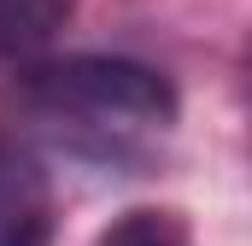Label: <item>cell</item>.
Segmentation results:
<instances>
[{"label": "cell", "instance_id": "1", "mask_svg": "<svg viewBox=\"0 0 252 246\" xmlns=\"http://www.w3.org/2000/svg\"><path fill=\"white\" fill-rule=\"evenodd\" d=\"M24 94L59 123L100 129V135H141L170 129L182 100L164 70L124 53H64V59H30Z\"/></svg>", "mask_w": 252, "mask_h": 246}, {"label": "cell", "instance_id": "2", "mask_svg": "<svg viewBox=\"0 0 252 246\" xmlns=\"http://www.w3.org/2000/svg\"><path fill=\"white\" fill-rule=\"evenodd\" d=\"M94 246H193L182 211H164V205H135L124 211L112 229H100Z\"/></svg>", "mask_w": 252, "mask_h": 246}]
</instances>
